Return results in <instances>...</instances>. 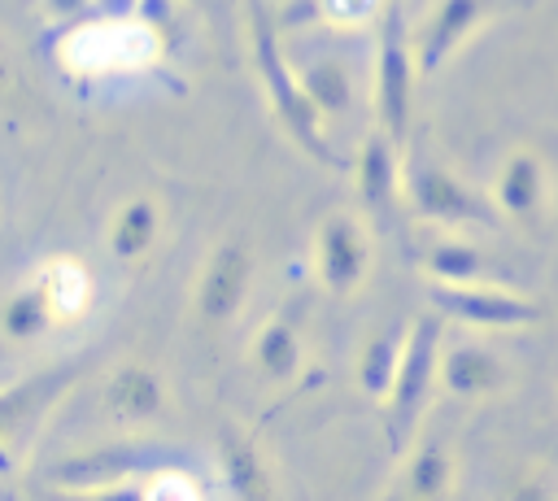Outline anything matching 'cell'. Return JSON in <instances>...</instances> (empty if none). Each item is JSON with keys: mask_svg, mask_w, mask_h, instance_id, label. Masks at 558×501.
Returning <instances> with one entry per match:
<instances>
[{"mask_svg": "<svg viewBox=\"0 0 558 501\" xmlns=\"http://www.w3.org/2000/svg\"><path fill=\"white\" fill-rule=\"evenodd\" d=\"M488 17V0H440L427 17V26L418 30V44H414V70L427 78L436 74L453 52L458 44Z\"/></svg>", "mask_w": 558, "mask_h": 501, "instance_id": "obj_8", "label": "cell"}, {"mask_svg": "<svg viewBox=\"0 0 558 501\" xmlns=\"http://www.w3.org/2000/svg\"><path fill=\"white\" fill-rule=\"evenodd\" d=\"M405 196L418 218L440 227H497L493 200H484L475 187H466L449 166H414L405 174Z\"/></svg>", "mask_w": 558, "mask_h": 501, "instance_id": "obj_4", "label": "cell"}, {"mask_svg": "<svg viewBox=\"0 0 558 501\" xmlns=\"http://www.w3.org/2000/svg\"><path fill=\"white\" fill-rule=\"evenodd\" d=\"M140 501H201V497L179 471H157V479L140 492Z\"/></svg>", "mask_w": 558, "mask_h": 501, "instance_id": "obj_24", "label": "cell"}, {"mask_svg": "<svg viewBox=\"0 0 558 501\" xmlns=\"http://www.w3.org/2000/svg\"><path fill=\"white\" fill-rule=\"evenodd\" d=\"M296 78H301V91L310 96V105L318 109V118H323V113H344L349 100H353L349 70H344V61H336V57H318V61H310Z\"/></svg>", "mask_w": 558, "mask_h": 501, "instance_id": "obj_19", "label": "cell"}, {"mask_svg": "<svg viewBox=\"0 0 558 501\" xmlns=\"http://www.w3.org/2000/svg\"><path fill=\"white\" fill-rule=\"evenodd\" d=\"M105 410L118 423H153L166 410V379L144 362H122L105 383Z\"/></svg>", "mask_w": 558, "mask_h": 501, "instance_id": "obj_10", "label": "cell"}, {"mask_svg": "<svg viewBox=\"0 0 558 501\" xmlns=\"http://www.w3.org/2000/svg\"><path fill=\"white\" fill-rule=\"evenodd\" d=\"M545 187H549L545 161L532 148H519V152L506 157V166H501V174L493 183V209H501V213H510L519 222H532L541 213V205H545Z\"/></svg>", "mask_w": 558, "mask_h": 501, "instance_id": "obj_11", "label": "cell"}, {"mask_svg": "<svg viewBox=\"0 0 558 501\" xmlns=\"http://www.w3.org/2000/svg\"><path fill=\"white\" fill-rule=\"evenodd\" d=\"M436 375H440L445 392L458 396V401H484V396L506 392V383H510L506 362L493 349H484V344H453V349H445L440 362H436Z\"/></svg>", "mask_w": 558, "mask_h": 501, "instance_id": "obj_9", "label": "cell"}, {"mask_svg": "<svg viewBox=\"0 0 558 501\" xmlns=\"http://www.w3.org/2000/svg\"><path fill=\"white\" fill-rule=\"evenodd\" d=\"M301 357H305V349H301V322H296L292 314L266 318V327H262L257 340H253V362H257V370L270 375V379H292V375L301 370Z\"/></svg>", "mask_w": 558, "mask_h": 501, "instance_id": "obj_16", "label": "cell"}, {"mask_svg": "<svg viewBox=\"0 0 558 501\" xmlns=\"http://www.w3.org/2000/svg\"><path fill=\"white\" fill-rule=\"evenodd\" d=\"M436 362H440V318L436 314H418L405 327L401 357H397V370H392V383H388V436H392V449H401L410 440V427L418 423V414L427 405V392L436 383Z\"/></svg>", "mask_w": 558, "mask_h": 501, "instance_id": "obj_3", "label": "cell"}, {"mask_svg": "<svg viewBox=\"0 0 558 501\" xmlns=\"http://www.w3.org/2000/svg\"><path fill=\"white\" fill-rule=\"evenodd\" d=\"M449 475H453V462H449V449L445 440H423L418 453L405 462V475H401V492L405 501H440L449 492Z\"/></svg>", "mask_w": 558, "mask_h": 501, "instance_id": "obj_18", "label": "cell"}, {"mask_svg": "<svg viewBox=\"0 0 558 501\" xmlns=\"http://www.w3.org/2000/svg\"><path fill=\"white\" fill-rule=\"evenodd\" d=\"M506 501H558V497H554L545 484H536V479H519Z\"/></svg>", "mask_w": 558, "mask_h": 501, "instance_id": "obj_26", "label": "cell"}, {"mask_svg": "<svg viewBox=\"0 0 558 501\" xmlns=\"http://www.w3.org/2000/svg\"><path fill=\"white\" fill-rule=\"evenodd\" d=\"M432 305L436 314L445 318H458V322H471V327H488V331H519V327H532L541 322V305L519 296V292H506L497 283H432Z\"/></svg>", "mask_w": 558, "mask_h": 501, "instance_id": "obj_5", "label": "cell"}, {"mask_svg": "<svg viewBox=\"0 0 558 501\" xmlns=\"http://www.w3.org/2000/svg\"><path fill=\"white\" fill-rule=\"evenodd\" d=\"M371 270V244L349 213H331L314 235V274L331 296H353Z\"/></svg>", "mask_w": 558, "mask_h": 501, "instance_id": "obj_7", "label": "cell"}, {"mask_svg": "<svg viewBox=\"0 0 558 501\" xmlns=\"http://www.w3.org/2000/svg\"><path fill=\"white\" fill-rule=\"evenodd\" d=\"M48 327H57V318H52V305H48V296H44V288L35 283V274L9 296V305H4V331L13 335V340H35V335H44Z\"/></svg>", "mask_w": 558, "mask_h": 501, "instance_id": "obj_21", "label": "cell"}, {"mask_svg": "<svg viewBox=\"0 0 558 501\" xmlns=\"http://www.w3.org/2000/svg\"><path fill=\"white\" fill-rule=\"evenodd\" d=\"M248 279H253V257H248V248L235 244V240L218 244V248L209 253V261H205L201 283H196V301H192L196 322H201L205 331L227 327V322L240 314L244 296H248Z\"/></svg>", "mask_w": 558, "mask_h": 501, "instance_id": "obj_6", "label": "cell"}, {"mask_svg": "<svg viewBox=\"0 0 558 501\" xmlns=\"http://www.w3.org/2000/svg\"><path fill=\"white\" fill-rule=\"evenodd\" d=\"M423 266L440 283H493L488 261L471 244H432L427 257H423Z\"/></svg>", "mask_w": 558, "mask_h": 501, "instance_id": "obj_22", "label": "cell"}, {"mask_svg": "<svg viewBox=\"0 0 558 501\" xmlns=\"http://www.w3.org/2000/svg\"><path fill=\"white\" fill-rule=\"evenodd\" d=\"M414 44L405 35V17L401 4L388 0L379 9V48H375V113H379V131L405 148L410 139V118H414Z\"/></svg>", "mask_w": 558, "mask_h": 501, "instance_id": "obj_2", "label": "cell"}, {"mask_svg": "<svg viewBox=\"0 0 558 501\" xmlns=\"http://www.w3.org/2000/svg\"><path fill=\"white\" fill-rule=\"evenodd\" d=\"M153 462L148 457H140L135 449H105V453H92V457H74V462H61L57 471H52V484H61V488H113V484H122V479H131V475H140V471H148Z\"/></svg>", "mask_w": 558, "mask_h": 501, "instance_id": "obj_14", "label": "cell"}, {"mask_svg": "<svg viewBox=\"0 0 558 501\" xmlns=\"http://www.w3.org/2000/svg\"><path fill=\"white\" fill-rule=\"evenodd\" d=\"M35 283L44 288L48 305H52V318L65 322V318H78L92 301V274L74 261V257H52L35 270Z\"/></svg>", "mask_w": 558, "mask_h": 501, "instance_id": "obj_17", "label": "cell"}, {"mask_svg": "<svg viewBox=\"0 0 558 501\" xmlns=\"http://www.w3.org/2000/svg\"><path fill=\"white\" fill-rule=\"evenodd\" d=\"M87 0H44V9H48V17H74L78 9H83Z\"/></svg>", "mask_w": 558, "mask_h": 501, "instance_id": "obj_27", "label": "cell"}, {"mask_svg": "<svg viewBox=\"0 0 558 501\" xmlns=\"http://www.w3.org/2000/svg\"><path fill=\"white\" fill-rule=\"evenodd\" d=\"M17 74H13V61L4 57V48H0V109H9L13 100H17Z\"/></svg>", "mask_w": 558, "mask_h": 501, "instance_id": "obj_25", "label": "cell"}, {"mask_svg": "<svg viewBox=\"0 0 558 501\" xmlns=\"http://www.w3.org/2000/svg\"><path fill=\"white\" fill-rule=\"evenodd\" d=\"M397 144L384 135V131H371L366 135V144H362V152H357V196H362V205L375 213V218H384L388 209H392V200H397V183H401V170H397Z\"/></svg>", "mask_w": 558, "mask_h": 501, "instance_id": "obj_12", "label": "cell"}, {"mask_svg": "<svg viewBox=\"0 0 558 501\" xmlns=\"http://www.w3.org/2000/svg\"><path fill=\"white\" fill-rule=\"evenodd\" d=\"M157 235H161V205L153 196H131L109 222V253L118 261H140L144 253H153Z\"/></svg>", "mask_w": 558, "mask_h": 501, "instance_id": "obj_15", "label": "cell"}, {"mask_svg": "<svg viewBox=\"0 0 558 501\" xmlns=\"http://www.w3.org/2000/svg\"><path fill=\"white\" fill-rule=\"evenodd\" d=\"M222 479L235 501H279L262 449L235 427L222 431Z\"/></svg>", "mask_w": 558, "mask_h": 501, "instance_id": "obj_13", "label": "cell"}, {"mask_svg": "<svg viewBox=\"0 0 558 501\" xmlns=\"http://www.w3.org/2000/svg\"><path fill=\"white\" fill-rule=\"evenodd\" d=\"M401 340L405 331H379L366 340L362 349V388L371 396H384L388 383H392V370H397V357H401Z\"/></svg>", "mask_w": 558, "mask_h": 501, "instance_id": "obj_23", "label": "cell"}, {"mask_svg": "<svg viewBox=\"0 0 558 501\" xmlns=\"http://www.w3.org/2000/svg\"><path fill=\"white\" fill-rule=\"evenodd\" d=\"M248 39H253V65H257L262 91L270 96V109H275V118L283 122V131H288L314 161L336 166V152H331V144H327V131H323V118H318V109L310 105V96L301 91V78H296V70H292L288 57H283L275 17H270L257 0L248 4Z\"/></svg>", "mask_w": 558, "mask_h": 501, "instance_id": "obj_1", "label": "cell"}, {"mask_svg": "<svg viewBox=\"0 0 558 501\" xmlns=\"http://www.w3.org/2000/svg\"><path fill=\"white\" fill-rule=\"evenodd\" d=\"M74 379V370H61V375H39V379H26V383H13L0 392V436L17 431L48 396H57L65 383Z\"/></svg>", "mask_w": 558, "mask_h": 501, "instance_id": "obj_20", "label": "cell"}]
</instances>
